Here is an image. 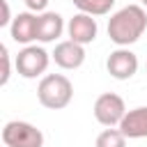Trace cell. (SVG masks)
<instances>
[{
	"instance_id": "5b68a950",
	"label": "cell",
	"mask_w": 147,
	"mask_h": 147,
	"mask_svg": "<svg viewBox=\"0 0 147 147\" xmlns=\"http://www.w3.org/2000/svg\"><path fill=\"white\" fill-rule=\"evenodd\" d=\"M92 113H94V119H96L101 126L115 129V126H119V122L124 119V115H126L129 110H126V103H124V99H122L119 94H115V92H103V94L96 96Z\"/></svg>"
},
{
	"instance_id": "8992f818",
	"label": "cell",
	"mask_w": 147,
	"mask_h": 147,
	"mask_svg": "<svg viewBox=\"0 0 147 147\" xmlns=\"http://www.w3.org/2000/svg\"><path fill=\"white\" fill-rule=\"evenodd\" d=\"M106 69L115 80H129L138 71V55L131 48H115L106 60Z\"/></svg>"
},
{
	"instance_id": "6da1fadb",
	"label": "cell",
	"mask_w": 147,
	"mask_h": 147,
	"mask_svg": "<svg viewBox=\"0 0 147 147\" xmlns=\"http://www.w3.org/2000/svg\"><path fill=\"white\" fill-rule=\"evenodd\" d=\"M147 30V9L142 5H126L110 14L108 18V37L117 48H129L136 44Z\"/></svg>"
},
{
	"instance_id": "277c9868",
	"label": "cell",
	"mask_w": 147,
	"mask_h": 147,
	"mask_svg": "<svg viewBox=\"0 0 147 147\" xmlns=\"http://www.w3.org/2000/svg\"><path fill=\"white\" fill-rule=\"evenodd\" d=\"M5 147H44V133L30 122L11 119L2 126Z\"/></svg>"
},
{
	"instance_id": "9c48e42d",
	"label": "cell",
	"mask_w": 147,
	"mask_h": 147,
	"mask_svg": "<svg viewBox=\"0 0 147 147\" xmlns=\"http://www.w3.org/2000/svg\"><path fill=\"white\" fill-rule=\"evenodd\" d=\"M9 37L23 46H30L32 41H37V14L18 11L9 25Z\"/></svg>"
},
{
	"instance_id": "52a82bcc",
	"label": "cell",
	"mask_w": 147,
	"mask_h": 147,
	"mask_svg": "<svg viewBox=\"0 0 147 147\" xmlns=\"http://www.w3.org/2000/svg\"><path fill=\"white\" fill-rule=\"evenodd\" d=\"M67 34H69L71 41H76V44H80V46H87V44H92V41L96 39V34H99V23H96L94 16L78 11V14H74V16L69 18V23H67Z\"/></svg>"
},
{
	"instance_id": "4fadbf2b",
	"label": "cell",
	"mask_w": 147,
	"mask_h": 147,
	"mask_svg": "<svg viewBox=\"0 0 147 147\" xmlns=\"http://www.w3.org/2000/svg\"><path fill=\"white\" fill-rule=\"evenodd\" d=\"M94 147H126V136L119 129H103L96 136Z\"/></svg>"
},
{
	"instance_id": "7c38bea8",
	"label": "cell",
	"mask_w": 147,
	"mask_h": 147,
	"mask_svg": "<svg viewBox=\"0 0 147 147\" xmlns=\"http://www.w3.org/2000/svg\"><path fill=\"white\" fill-rule=\"evenodd\" d=\"M74 7L83 14H90V16H106L110 14V9L115 7V0H71Z\"/></svg>"
},
{
	"instance_id": "ac0fdd59",
	"label": "cell",
	"mask_w": 147,
	"mask_h": 147,
	"mask_svg": "<svg viewBox=\"0 0 147 147\" xmlns=\"http://www.w3.org/2000/svg\"><path fill=\"white\" fill-rule=\"evenodd\" d=\"M145 74H147V67H145Z\"/></svg>"
},
{
	"instance_id": "ba28073f",
	"label": "cell",
	"mask_w": 147,
	"mask_h": 147,
	"mask_svg": "<svg viewBox=\"0 0 147 147\" xmlns=\"http://www.w3.org/2000/svg\"><path fill=\"white\" fill-rule=\"evenodd\" d=\"M51 57H53V62L60 69L74 71V69L83 67V62H85V46H80V44L71 41V39L57 41L55 48H53V53H51Z\"/></svg>"
},
{
	"instance_id": "30bf717a",
	"label": "cell",
	"mask_w": 147,
	"mask_h": 147,
	"mask_svg": "<svg viewBox=\"0 0 147 147\" xmlns=\"http://www.w3.org/2000/svg\"><path fill=\"white\" fill-rule=\"evenodd\" d=\"M64 30H67L64 18H62L57 11H44V14H37V41H41V44L57 41V39L62 37Z\"/></svg>"
},
{
	"instance_id": "9a60e30c",
	"label": "cell",
	"mask_w": 147,
	"mask_h": 147,
	"mask_svg": "<svg viewBox=\"0 0 147 147\" xmlns=\"http://www.w3.org/2000/svg\"><path fill=\"white\" fill-rule=\"evenodd\" d=\"M25 2V7H28V11H32V14H44V11H48L46 7H48V0H23Z\"/></svg>"
},
{
	"instance_id": "5bb4252c",
	"label": "cell",
	"mask_w": 147,
	"mask_h": 147,
	"mask_svg": "<svg viewBox=\"0 0 147 147\" xmlns=\"http://www.w3.org/2000/svg\"><path fill=\"white\" fill-rule=\"evenodd\" d=\"M0 57H2V76H0V85H7V83H9V76H11V60H9V51H7L5 44L0 46Z\"/></svg>"
},
{
	"instance_id": "7a4b0ae2",
	"label": "cell",
	"mask_w": 147,
	"mask_h": 147,
	"mask_svg": "<svg viewBox=\"0 0 147 147\" xmlns=\"http://www.w3.org/2000/svg\"><path fill=\"white\" fill-rule=\"evenodd\" d=\"M37 99L48 110H62L74 99V85L64 74H46L37 85Z\"/></svg>"
},
{
	"instance_id": "e0dca14e",
	"label": "cell",
	"mask_w": 147,
	"mask_h": 147,
	"mask_svg": "<svg viewBox=\"0 0 147 147\" xmlns=\"http://www.w3.org/2000/svg\"><path fill=\"white\" fill-rule=\"evenodd\" d=\"M140 5H142V7H145V9H147V0H140Z\"/></svg>"
},
{
	"instance_id": "2e32d148",
	"label": "cell",
	"mask_w": 147,
	"mask_h": 147,
	"mask_svg": "<svg viewBox=\"0 0 147 147\" xmlns=\"http://www.w3.org/2000/svg\"><path fill=\"white\" fill-rule=\"evenodd\" d=\"M0 7H2V18H0V28H7L11 25V11H9V2L7 0H0Z\"/></svg>"
},
{
	"instance_id": "8fae6325",
	"label": "cell",
	"mask_w": 147,
	"mask_h": 147,
	"mask_svg": "<svg viewBox=\"0 0 147 147\" xmlns=\"http://www.w3.org/2000/svg\"><path fill=\"white\" fill-rule=\"evenodd\" d=\"M129 140H140L147 138V106H138L124 115V119L117 126Z\"/></svg>"
},
{
	"instance_id": "3957f363",
	"label": "cell",
	"mask_w": 147,
	"mask_h": 147,
	"mask_svg": "<svg viewBox=\"0 0 147 147\" xmlns=\"http://www.w3.org/2000/svg\"><path fill=\"white\" fill-rule=\"evenodd\" d=\"M51 60H53V57H51V53H48L44 46L30 44V46H23V48L18 51L14 64H16L18 76L32 80V78H39V76L44 78V76H46V69H48Z\"/></svg>"
}]
</instances>
